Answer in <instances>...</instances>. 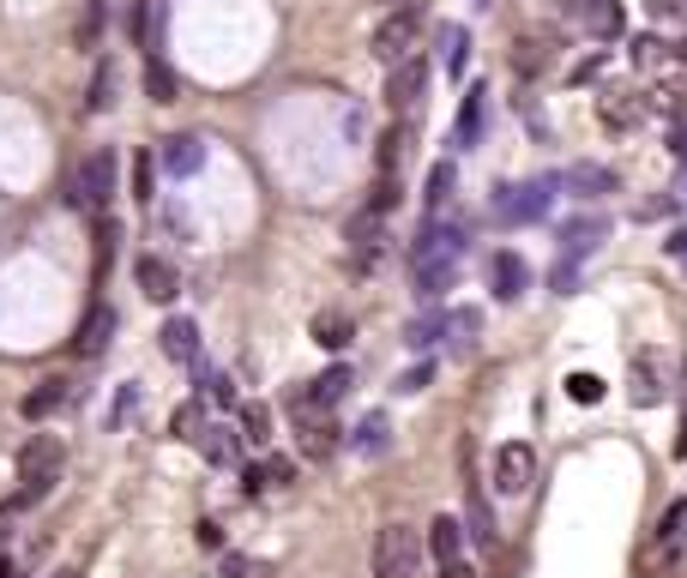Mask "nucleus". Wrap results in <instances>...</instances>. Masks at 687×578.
I'll return each instance as SVG.
<instances>
[{
  "instance_id": "f257e3e1",
  "label": "nucleus",
  "mask_w": 687,
  "mask_h": 578,
  "mask_svg": "<svg viewBox=\"0 0 687 578\" xmlns=\"http://www.w3.org/2000/svg\"><path fill=\"white\" fill-rule=\"evenodd\" d=\"M458 259H465V235L441 230V218H428V230L410 242V271H416V296H441L458 283Z\"/></svg>"
},
{
  "instance_id": "f03ea898",
  "label": "nucleus",
  "mask_w": 687,
  "mask_h": 578,
  "mask_svg": "<svg viewBox=\"0 0 687 578\" xmlns=\"http://www.w3.org/2000/svg\"><path fill=\"white\" fill-rule=\"evenodd\" d=\"M61 464H66L61 434H30L25 446H19V482H25V489L7 494V501H0V513H7V518H13V513H30V506H37L42 494L61 482Z\"/></svg>"
},
{
  "instance_id": "7ed1b4c3",
  "label": "nucleus",
  "mask_w": 687,
  "mask_h": 578,
  "mask_svg": "<svg viewBox=\"0 0 687 578\" xmlns=\"http://www.w3.org/2000/svg\"><path fill=\"white\" fill-rule=\"evenodd\" d=\"M555 193H561V175H537V181H506L494 193V218L501 223H543L555 211Z\"/></svg>"
},
{
  "instance_id": "20e7f679",
  "label": "nucleus",
  "mask_w": 687,
  "mask_h": 578,
  "mask_svg": "<svg viewBox=\"0 0 687 578\" xmlns=\"http://www.w3.org/2000/svg\"><path fill=\"white\" fill-rule=\"evenodd\" d=\"M422 530L410 525H380L375 530V578H422Z\"/></svg>"
},
{
  "instance_id": "39448f33",
  "label": "nucleus",
  "mask_w": 687,
  "mask_h": 578,
  "mask_svg": "<svg viewBox=\"0 0 687 578\" xmlns=\"http://www.w3.org/2000/svg\"><path fill=\"white\" fill-rule=\"evenodd\" d=\"M109 193H115V151H91L78 157L73 175H66V206L78 211H103Z\"/></svg>"
},
{
  "instance_id": "423d86ee",
  "label": "nucleus",
  "mask_w": 687,
  "mask_h": 578,
  "mask_svg": "<svg viewBox=\"0 0 687 578\" xmlns=\"http://www.w3.org/2000/svg\"><path fill=\"white\" fill-rule=\"evenodd\" d=\"M537 482V452L525 446V440H506L501 452H494V494H506V501H525Z\"/></svg>"
},
{
  "instance_id": "0eeeda50",
  "label": "nucleus",
  "mask_w": 687,
  "mask_h": 578,
  "mask_svg": "<svg viewBox=\"0 0 687 578\" xmlns=\"http://www.w3.org/2000/svg\"><path fill=\"white\" fill-rule=\"evenodd\" d=\"M670 373H675V361H670V356H658V349L634 356L627 392H634V404H639V410H651V404H663V398H670Z\"/></svg>"
},
{
  "instance_id": "6e6552de",
  "label": "nucleus",
  "mask_w": 687,
  "mask_h": 578,
  "mask_svg": "<svg viewBox=\"0 0 687 578\" xmlns=\"http://www.w3.org/2000/svg\"><path fill=\"white\" fill-rule=\"evenodd\" d=\"M422 90H428V66L410 54V61H398L392 66V78H387V109L410 121L416 109H422Z\"/></svg>"
},
{
  "instance_id": "1a4fd4ad",
  "label": "nucleus",
  "mask_w": 687,
  "mask_h": 578,
  "mask_svg": "<svg viewBox=\"0 0 687 578\" xmlns=\"http://www.w3.org/2000/svg\"><path fill=\"white\" fill-rule=\"evenodd\" d=\"M375 54H380L387 66L410 61V54H416V13H387V19H380V30H375Z\"/></svg>"
},
{
  "instance_id": "9d476101",
  "label": "nucleus",
  "mask_w": 687,
  "mask_h": 578,
  "mask_svg": "<svg viewBox=\"0 0 687 578\" xmlns=\"http://www.w3.org/2000/svg\"><path fill=\"white\" fill-rule=\"evenodd\" d=\"M489 290H494V302H519L525 290H531V266H525L513 247H501V254L489 259Z\"/></svg>"
},
{
  "instance_id": "9b49d317",
  "label": "nucleus",
  "mask_w": 687,
  "mask_h": 578,
  "mask_svg": "<svg viewBox=\"0 0 687 578\" xmlns=\"http://www.w3.org/2000/svg\"><path fill=\"white\" fill-rule=\"evenodd\" d=\"M157 169H169V175H194V169H206V145L194 139V133H175V139L157 145Z\"/></svg>"
},
{
  "instance_id": "f8f14e48",
  "label": "nucleus",
  "mask_w": 687,
  "mask_h": 578,
  "mask_svg": "<svg viewBox=\"0 0 687 578\" xmlns=\"http://www.w3.org/2000/svg\"><path fill=\"white\" fill-rule=\"evenodd\" d=\"M603 235H610V223H603V218H573L567 230H561V247H567L561 259H573V266H579L585 254H597V247H603Z\"/></svg>"
},
{
  "instance_id": "ddd939ff",
  "label": "nucleus",
  "mask_w": 687,
  "mask_h": 578,
  "mask_svg": "<svg viewBox=\"0 0 687 578\" xmlns=\"http://www.w3.org/2000/svg\"><path fill=\"white\" fill-rule=\"evenodd\" d=\"M296 440H302V458H308V464H326L338 452L332 416H308V422H296Z\"/></svg>"
},
{
  "instance_id": "4468645a",
  "label": "nucleus",
  "mask_w": 687,
  "mask_h": 578,
  "mask_svg": "<svg viewBox=\"0 0 687 578\" xmlns=\"http://www.w3.org/2000/svg\"><path fill=\"white\" fill-rule=\"evenodd\" d=\"M422 549L434 554V561H465V525H458V518H434V525H428V537H422Z\"/></svg>"
},
{
  "instance_id": "2eb2a0df",
  "label": "nucleus",
  "mask_w": 687,
  "mask_h": 578,
  "mask_svg": "<svg viewBox=\"0 0 687 578\" xmlns=\"http://www.w3.org/2000/svg\"><path fill=\"white\" fill-rule=\"evenodd\" d=\"M199 452H206V464H242V434H235L230 422H206V434H199Z\"/></svg>"
},
{
  "instance_id": "dca6fc26",
  "label": "nucleus",
  "mask_w": 687,
  "mask_h": 578,
  "mask_svg": "<svg viewBox=\"0 0 687 578\" xmlns=\"http://www.w3.org/2000/svg\"><path fill=\"white\" fill-rule=\"evenodd\" d=\"M561 187H567L573 199H603V193L615 187V175L603 163H573L567 175H561Z\"/></svg>"
},
{
  "instance_id": "f3484780",
  "label": "nucleus",
  "mask_w": 687,
  "mask_h": 578,
  "mask_svg": "<svg viewBox=\"0 0 687 578\" xmlns=\"http://www.w3.org/2000/svg\"><path fill=\"white\" fill-rule=\"evenodd\" d=\"M139 290L151 302H175V290H182V278H175V266L169 259H157V254H145L139 259Z\"/></svg>"
},
{
  "instance_id": "a211bd4d",
  "label": "nucleus",
  "mask_w": 687,
  "mask_h": 578,
  "mask_svg": "<svg viewBox=\"0 0 687 578\" xmlns=\"http://www.w3.org/2000/svg\"><path fill=\"white\" fill-rule=\"evenodd\" d=\"M109 332H115V308L109 302H91V313H85V325H78V356H97V349L109 344Z\"/></svg>"
},
{
  "instance_id": "6ab92c4d",
  "label": "nucleus",
  "mask_w": 687,
  "mask_h": 578,
  "mask_svg": "<svg viewBox=\"0 0 687 578\" xmlns=\"http://www.w3.org/2000/svg\"><path fill=\"white\" fill-rule=\"evenodd\" d=\"M387 446H392V428H387V416H380V410H368L363 422H356V434H351V452H356V458H380Z\"/></svg>"
},
{
  "instance_id": "aec40b11",
  "label": "nucleus",
  "mask_w": 687,
  "mask_h": 578,
  "mask_svg": "<svg viewBox=\"0 0 687 578\" xmlns=\"http://www.w3.org/2000/svg\"><path fill=\"white\" fill-rule=\"evenodd\" d=\"M163 356L182 361V368H194V361H199V332H194V320H169V325H163Z\"/></svg>"
},
{
  "instance_id": "412c9836",
  "label": "nucleus",
  "mask_w": 687,
  "mask_h": 578,
  "mask_svg": "<svg viewBox=\"0 0 687 578\" xmlns=\"http://www.w3.org/2000/svg\"><path fill=\"white\" fill-rule=\"evenodd\" d=\"M404 151H410V127H392L387 139H380V151H375V181H392L404 169Z\"/></svg>"
},
{
  "instance_id": "4be33fe9",
  "label": "nucleus",
  "mask_w": 687,
  "mask_h": 578,
  "mask_svg": "<svg viewBox=\"0 0 687 578\" xmlns=\"http://www.w3.org/2000/svg\"><path fill=\"white\" fill-rule=\"evenodd\" d=\"M622 0H585V30L591 37H622Z\"/></svg>"
},
{
  "instance_id": "5701e85b",
  "label": "nucleus",
  "mask_w": 687,
  "mask_h": 578,
  "mask_svg": "<svg viewBox=\"0 0 687 578\" xmlns=\"http://www.w3.org/2000/svg\"><path fill=\"white\" fill-rule=\"evenodd\" d=\"M314 337H320L326 349H344L356 337V325H351V313H338V308H320L314 313Z\"/></svg>"
},
{
  "instance_id": "b1692460",
  "label": "nucleus",
  "mask_w": 687,
  "mask_h": 578,
  "mask_svg": "<svg viewBox=\"0 0 687 578\" xmlns=\"http://www.w3.org/2000/svg\"><path fill=\"white\" fill-rule=\"evenodd\" d=\"M441 337H446V313H422V320L404 325V349H416V356H428Z\"/></svg>"
},
{
  "instance_id": "393cba45",
  "label": "nucleus",
  "mask_w": 687,
  "mask_h": 578,
  "mask_svg": "<svg viewBox=\"0 0 687 578\" xmlns=\"http://www.w3.org/2000/svg\"><path fill=\"white\" fill-rule=\"evenodd\" d=\"M145 97H151V103H182V78H175V66L169 61L145 66Z\"/></svg>"
},
{
  "instance_id": "a878e982",
  "label": "nucleus",
  "mask_w": 687,
  "mask_h": 578,
  "mask_svg": "<svg viewBox=\"0 0 687 578\" xmlns=\"http://www.w3.org/2000/svg\"><path fill=\"white\" fill-rule=\"evenodd\" d=\"M597 109H603V121H610V127H634V121L646 115V97H634V90H610Z\"/></svg>"
},
{
  "instance_id": "bb28decb",
  "label": "nucleus",
  "mask_w": 687,
  "mask_h": 578,
  "mask_svg": "<svg viewBox=\"0 0 687 578\" xmlns=\"http://www.w3.org/2000/svg\"><path fill=\"white\" fill-rule=\"evenodd\" d=\"M465 513H470V537H477L482 549H494V513H489V501H482V482L465 489Z\"/></svg>"
},
{
  "instance_id": "cd10ccee",
  "label": "nucleus",
  "mask_w": 687,
  "mask_h": 578,
  "mask_svg": "<svg viewBox=\"0 0 687 578\" xmlns=\"http://www.w3.org/2000/svg\"><path fill=\"white\" fill-rule=\"evenodd\" d=\"M115 85H121L115 61H97V73H91V97H85V109H91V115H103V109H115Z\"/></svg>"
},
{
  "instance_id": "c85d7f7f",
  "label": "nucleus",
  "mask_w": 687,
  "mask_h": 578,
  "mask_svg": "<svg viewBox=\"0 0 687 578\" xmlns=\"http://www.w3.org/2000/svg\"><path fill=\"white\" fill-rule=\"evenodd\" d=\"M446 332H453L458 356H470V349H477V332H482V313L477 308H453V313H446Z\"/></svg>"
},
{
  "instance_id": "c756f323",
  "label": "nucleus",
  "mask_w": 687,
  "mask_h": 578,
  "mask_svg": "<svg viewBox=\"0 0 687 578\" xmlns=\"http://www.w3.org/2000/svg\"><path fill=\"white\" fill-rule=\"evenodd\" d=\"M453 187H458L453 163H434V169H428V193H422V199H428V218H441V211H446V199H453Z\"/></svg>"
},
{
  "instance_id": "7c9ffc66",
  "label": "nucleus",
  "mask_w": 687,
  "mask_h": 578,
  "mask_svg": "<svg viewBox=\"0 0 687 578\" xmlns=\"http://www.w3.org/2000/svg\"><path fill=\"white\" fill-rule=\"evenodd\" d=\"M61 398H66V380H37V392H25V404H19V410H25L30 422H42V416H49Z\"/></svg>"
},
{
  "instance_id": "2f4dec72",
  "label": "nucleus",
  "mask_w": 687,
  "mask_h": 578,
  "mask_svg": "<svg viewBox=\"0 0 687 578\" xmlns=\"http://www.w3.org/2000/svg\"><path fill=\"white\" fill-rule=\"evenodd\" d=\"M477 133H482V90H470V97H465V109H458L453 145H458V151H470V145H477Z\"/></svg>"
},
{
  "instance_id": "473e14b6",
  "label": "nucleus",
  "mask_w": 687,
  "mask_h": 578,
  "mask_svg": "<svg viewBox=\"0 0 687 578\" xmlns=\"http://www.w3.org/2000/svg\"><path fill=\"white\" fill-rule=\"evenodd\" d=\"M235 434H242V446H266L272 440V410L266 404H242V428Z\"/></svg>"
},
{
  "instance_id": "72a5a7b5",
  "label": "nucleus",
  "mask_w": 687,
  "mask_h": 578,
  "mask_svg": "<svg viewBox=\"0 0 687 578\" xmlns=\"http://www.w3.org/2000/svg\"><path fill=\"white\" fill-rule=\"evenodd\" d=\"M465 49H470L465 25H446L441 30V61H446V73H465Z\"/></svg>"
},
{
  "instance_id": "f704fd0d",
  "label": "nucleus",
  "mask_w": 687,
  "mask_h": 578,
  "mask_svg": "<svg viewBox=\"0 0 687 578\" xmlns=\"http://www.w3.org/2000/svg\"><path fill=\"white\" fill-rule=\"evenodd\" d=\"M169 428H175L182 440H199V428H206V404H199V398H187L182 410H175V422H169Z\"/></svg>"
},
{
  "instance_id": "c9c22d12",
  "label": "nucleus",
  "mask_w": 687,
  "mask_h": 578,
  "mask_svg": "<svg viewBox=\"0 0 687 578\" xmlns=\"http://www.w3.org/2000/svg\"><path fill=\"white\" fill-rule=\"evenodd\" d=\"M151 187H157V157L145 151V157H139V169H133V193H139V199H157Z\"/></svg>"
},
{
  "instance_id": "e433bc0d",
  "label": "nucleus",
  "mask_w": 687,
  "mask_h": 578,
  "mask_svg": "<svg viewBox=\"0 0 687 578\" xmlns=\"http://www.w3.org/2000/svg\"><path fill=\"white\" fill-rule=\"evenodd\" d=\"M567 392H573L579 404H597V398H603V380H597V373H573Z\"/></svg>"
},
{
  "instance_id": "4c0bfd02",
  "label": "nucleus",
  "mask_w": 687,
  "mask_h": 578,
  "mask_svg": "<svg viewBox=\"0 0 687 578\" xmlns=\"http://www.w3.org/2000/svg\"><path fill=\"white\" fill-rule=\"evenodd\" d=\"M199 385H206V392H211V404H223V410L235 404V380H230V373H206Z\"/></svg>"
},
{
  "instance_id": "58836bf2",
  "label": "nucleus",
  "mask_w": 687,
  "mask_h": 578,
  "mask_svg": "<svg viewBox=\"0 0 687 578\" xmlns=\"http://www.w3.org/2000/svg\"><path fill=\"white\" fill-rule=\"evenodd\" d=\"M428 380H434V368H428V361H416V368L398 380V392H404V398H416V392H428Z\"/></svg>"
},
{
  "instance_id": "ea45409f",
  "label": "nucleus",
  "mask_w": 687,
  "mask_h": 578,
  "mask_svg": "<svg viewBox=\"0 0 687 578\" xmlns=\"http://www.w3.org/2000/svg\"><path fill=\"white\" fill-rule=\"evenodd\" d=\"M682 530H687V501H675L670 513H663V530H658V537H663V542H675Z\"/></svg>"
},
{
  "instance_id": "a19ab883",
  "label": "nucleus",
  "mask_w": 687,
  "mask_h": 578,
  "mask_svg": "<svg viewBox=\"0 0 687 578\" xmlns=\"http://www.w3.org/2000/svg\"><path fill=\"white\" fill-rule=\"evenodd\" d=\"M266 482H272V489L296 482V464H290V458H266Z\"/></svg>"
},
{
  "instance_id": "79ce46f5",
  "label": "nucleus",
  "mask_w": 687,
  "mask_h": 578,
  "mask_svg": "<svg viewBox=\"0 0 687 578\" xmlns=\"http://www.w3.org/2000/svg\"><path fill=\"white\" fill-rule=\"evenodd\" d=\"M549 283H555V296H573V283H579V266H573V259H561Z\"/></svg>"
},
{
  "instance_id": "37998d69",
  "label": "nucleus",
  "mask_w": 687,
  "mask_h": 578,
  "mask_svg": "<svg viewBox=\"0 0 687 578\" xmlns=\"http://www.w3.org/2000/svg\"><path fill=\"white\" fill-rule=\"evenodd\" d=\"M658 49H663V42L639 37V42H634V66H658Z\"/></svg>"
},
{
  "instance_id": "c03bdc74",
  "label": "nucleus",
  "mask_w": 687,
  "mask_h": 578,
  "mask_svg": "<svg viewBox=\"0 0 687 578\" xmlns=\"http://www.w3.org/2000/svg\"><path fill=\"white\" fill-rule=\"evenodd\" d=\"M242 489H247V494L266 489V464H247V470H242Z\"/></svg>"
},
{
  "instance_id": "a18cd8bd",
  "label": "nucleus",
  "mask_w": 687,
  "mask_h": 578,
  "mask_svg": "<svg viewBox=\"0 0 687 578\" xmlns=\"http://www.w3.org/2000/svg\"><path fill=\"white\" fill-rule=\"evenodd\" d=\"M441 578H482V573H477L470 561H446V566H441Z\"/></svg>"
},
{
  "instance_id": "49530a36",
  "label": "nucleus",
  "mask_w": 687,
  "mask_h": 578,
  "mask_svg": "<svg viewBox=\"0 0 687 578\" xmlns=\"http://www.w3.org/2000/svg\"><path fill=\"white\" fill-rule=\"evenodd\" d=\"M194 537H199V549H223V530L218 525H199Z\"/></svg>"
},
{
  "instance_id": "de8ad7c7",
  "label": "nucleus",
  "mask_w": 687,
  "mask_h": 578,
  "mask_svg": "<svg viewBox=\"0 0 687 578\" xmlns=\"http://www.w3.org/2000/svg\"><path fill=\"white\" fill-rule=\"evenodd\" d=\"M646 7H651L658 19H675V13H682V0H646Z\"/></svg>"
},
{
  "instance_id": "09e8293b",
  "label": "nucleus",
  "mask_w": 687,
  "mask_h": 578,
  "mask_svg": "<svg viewBox=\"0 0 687 578\" xmlns=\"http://www.w3.org/2000/svg\"><path fill=\"white\" fill-rule=\"evenodd\" d=\"M663 247H670V259H687V230H675V235H670V242H663Z\"/></svg>"
},
{
  "instance_id": "8fccbe9b",
  "label": "nucleus",
  "mask_w": 687,
  "mask_h": 578,
  "mask_svg": "<svg viewBox=\"0 0 687 578\" xmlns=\"http://www.w3.org/2000/svg\"><path fill=\"white\" fill-rule=\"evenodd\" d=\"M387 13H422V0H380Z\"/></svg>"
},
{
  "instance_id": "3c124183",
  "label": "nucleus",
  "mask_w": 687,
  "mask_h": 578,
  "mask_svg": "<svg viewBox=\"0 0 687 578\" xmlns=\"http://www.w3.org/2000/svg\"><path fill=\"white\" fill-rule=\"evenodd\" d=\"M675 157L687 163V127H675Z\"/></svg>"
},
{
  "instance_id": "603ef678",
  "label": "nucleus",
  "mask_w": 687,
  "mask_h": 578,
  "mask_svg": "<svg viewBox=\"0 0 687 578\" xmlns=\"http://www.w3.org/2000/svg\"><path fill=\"white\" fill-rule=\"evenodd\" d=\"M13 573H19V566H13V554L0 549V578H13Z\"/></svg>"
},
{
  "instance_id": "864d4df0",
  "label": "nucleus",
  "mask_w": 687,
  "mask_h": 578,
  "mask_svg": "<svg viewBox=\"0 0 687 578\" xmlns=\"http://www.w3.org/2000/svg\"><path fill=\"white\" fill-rule=\"evenodd\" d=\"M675 458H687V422H682V440H675Z\"/></svg>"
}]
</instances>
